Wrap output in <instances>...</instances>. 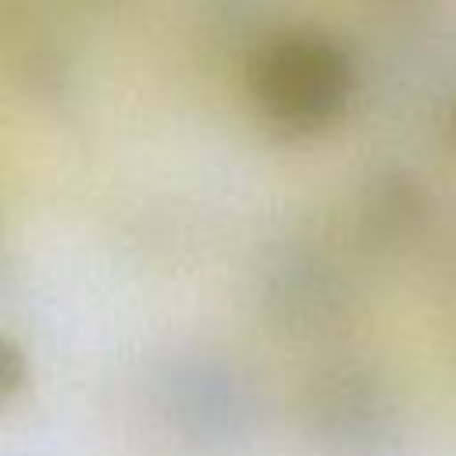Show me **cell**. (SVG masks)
I'll list each match as a JSON object with an SVG mask.
<instances>
[{"label": "cell", "instance_id": "3957f363", "mask_svg": "<svg viewBox=\"0 0 456 456\" xmlns=\"http://www.w3.org/2000/svg\"><path fill=\"white\" fill-rule=\"evenodd\" d=\"M452 128H456V114H452Z\"/></svg>", "mask_w": 456, "mask_h": 456}, {"label": "cell", "instance_id": "6da1fadb", "mask_svg": "<svg viewBox=\"0 0 456 456\" xmlns=\"http://www.w3.org/2000/svg\"><path fill=\"white\" fill-rule=\"evenodd\" d=\"M353 86L349 50L321 28H285L249 64V93L260 114L289 135H314L335 125L349 107Z\"/></svg>", "mask_w": 456, "mask_h": 456}, {"label": "cell", "instance_id": "7a4b0ae2", "mask_svg": "<svg viewBox=\"0 0 456 456\" xmlns=\"http://www.w3.org/2000/svg\"><path fill=\"white\" fill-rule=\"evenodd\" d=\"M388 392L363 370H331L310 388V420L324 442L370 452L392 435Z\"/></svg>", "mask_w": 456, "mask_h": 456}]
</instances>
